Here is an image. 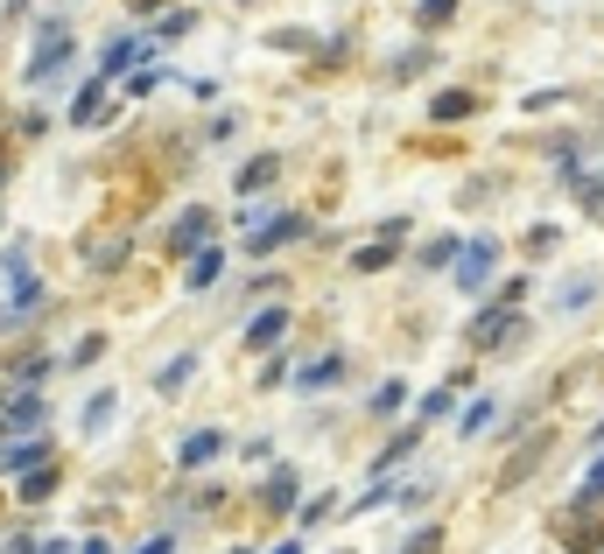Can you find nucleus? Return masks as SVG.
Here are the masks:
<instances>
[{"label": "nucleus", "mask_w": 604, "mask_h": 554, "mask_svg": "<svg viewBox=\"0 0 604 554\" xmlns=\"http://www.w3.org/2000/svg\"><path fill=\"white\" fill-rule=\"evenodd\" d=\"M394 253H401V246H394V239H380V246H365V253H359V274H380V267H394Z\"/></svg>", "instance_id": "nucleus-18"}, {"label": "nucleus", "mask_w": 604, "mask_h": 554, "mask_svg": "<svg viewBox=\"0 0 604 554\" xmlns=\"http://www.w3.org/2000/svg\"><path fill=\"white\" fill-rule=\"evenodd\" d=\"M106 422H113V394H99V400H92V414H85V436H99Z\"/></svg>", "instance_id": "nucleus-24"}, {"label": "nucleus", "mask_w": 604, "mask_h": 554, "mask_svg": "<svg viewBox=\"0 0 604 554\" xmlns=\"http://www.w3.org/2000/svg\"><path fill=\"white\" fill-rule=\"evenodd\" d=\"M0 463H8V471H36V463H50V449H42V442H14Z\"/></svg>", "instance_id": "nucleus-16"}, {"label": "nucleus", "mask_w": 604, "mask_h": 554, "mask_svg": "<svg viewBox=\"0 0 604 554\" xmlns=\"http://www.w3.org/2000/svg\"><path fill=\"white\" fill-rule=\"evenodd\" d=\"M471 113V92H436V106H429V119H464Z\"/></svg>", "instance_id": "nucleus-19"}, {"label": "nucleus", "mask_w": 604, "mask_h": 554, "mask_svg": "<svg viewBox=\"0 0 604 554\" xmlns=\"http://www.w3.org/2000/svg\"><path fill=\"white\" fill-rule=\"evenodd\" d=\"M331 379H345V351H323V358H309V365L296 372L303 394H317V386H331Z\"/></svg>", "instance_id": "nucleus-8"}, {"label": "nucleus", "mask_w": 604, "mask_h": 554, "mask_svg": "<svg viewBox=\"0 0 604 554\" xmlns=\"http://www.w3.org/2000/svg\"><path fill=\"white\" fill-rule=\"evenodd\" d=\"M14 477H22V471H14ZM50 491H56V471H50V463H36V471L22 477V499H50Z\"/></svg>", "instance_id": "nucleus-17"}, {"label": "nucleus", "mask_w": 604, "mask_h": 554, "mask_svg": "<svg viewBox=\"0 0 604 554\" xmlns=\"http://www.w3.org/2000/svg\"><path fill=\"white\" fill-rule=\"evenodd\" d=\"M492 428V400H471L464 414H457V436H485Z\"/></svg>", "instance_id": "nucleus-15"}, {"label": "nucleus", "mask_w": 604, "mask_h": 554, "mask_svg": "<svg viewBox=\"0 0 604 554\" xmlns=\"http://www.w3.org/2000/svg\"><path fill=\"white\" fill-rule=\"evenodd\" d=\"M274 554H303V547H296V541H282V547H274Z\"/></svg>", "instance_id": "nucleus-32"}, {"label": "nucleus", "mask_w": 604, "mask_h": 554, "mask_svg": "<svg viewBox=\"0 0 604 554\" xmlns=\"http://www.w3.org/2000/svg\"><path fill=\"white\" fill-rule=\"evenodd\" d=\"M169 547H176L169 533H155V541H149V547H134V554H169Z\"/></svg>", "instance_id": "nucleus-28"}, {"label": "nucleus", "mask_w": 604, "mask_h": 554, "mask_svg": "<svg viewBox=\"0 0 604 554\" xmlns=\"http://www.w3.org/2000/svg\"><path fill=\"white\" fill-rule=\"evenodd\" d=\"M288 499H296V471H274V477H268V505H274V513H282Z\"/></svg>", "instance_id": "nucleus-20"}, {"label": "nucleus", "mask_w": 604, "mask_h": 554, "mask_svg": "<svg viewBox=\"0 0 604 554\" xmlns=\"http://www.w3.org/2000/svg\"><path fill=\"white\" fill-rule=\"evenodd\" d=\"M8 554H36V547H28V533H22V541H14V547H8Z\"/></svg>", "instance_id": "nucleus-29"}, {"label": "nucleus", "mask_w": 604, "mask_h": 554, "mask_svg": "<svg viewBox=\"0 0 604 554\" xmlns=\"http://www.w3.org/2000/svg\"><path fill=\"white\" fill-rule=\"evenodd\" d=\"M597 499H604V456L591 463V477L577 485V505H597Z\"/></svg>", "instance_id": "nucleus-21"}, {"label": "nucleus", "mask_w": 604, "mask_h": 554, "mask_svg": "<svg viewBox=\"0 0 604 554\" xmlns=\"http://www.w3.org/2000/svg\"><path fill=\"white\" fill-rule=\"evenodd\" d=\"M218 449H226V436H218V428H197V436L183 442V463H190V471H197V463H211Z\"/></svg>", "instance_id": "nucleus-14"}, {"label": "nucleus", "mask_w": 604, "mask_h": 554, "mask_svg": "<svg viewBox=\"0 0 604 554\" xmlns=\"http://www.w3.org/2000/svg\"><path fill=\"white\" fill-rule=\"evenodd\" d=\"M42 554H70V547H64V541H50V547H42Z\"/></svg>", "instance_id": "nucleus-31"}, {"label": "nucleus", "mask_w": 604, "mask_h": 554, "mask_svg": "<svg viewBox=\"0 0 604 554\" xmlns=\"http://www.w3.org/2000/svg\"><path fill=\"white\" fill-rule=\"evenodd\" d=\"M218 267H226V253H218L211 239H204V246L190 253V288H211V281H218Z\"/></svg>", "instance_id": "nucleus-12"}, {"label": "nucleus", "mask_w": 604, "mask_h": 554, "mask_svg": "<svg viewBox=\"0 0 604 554\" xmlns=\"http://www.w3.org/2000/svg\"><path fill=\"white\" fill-rule=\"evenodd\" d=\"M232 554H246V547H232Z\"/></svg>", "instance_id": "nucleus-33"}, {"label": "nucleus", "mask_w": 604, "mask_h": 554, "mask_svg": "<svg viewBox=\"0 0 604 554\" xmlns=\"http://www.w3.org/2000/svg\"><path fill=\"white\" fill-rule=\"evenodd\" d=\"M282 337H288V309H268V317L246 323V351H268V344H282Z\"/></svg>", "instance_id": "nucleus-9"}, {"label": "nucleus", "mask_w": 604, "mask_h": 554, "mask_svg": "<svg viewBox=\"0 0 604 554\" xmlns=\"http://www.w3.org/2000/svg\"><path fill=\"white\" fill-rule=\"evenodd\" d=\"M436 547H444V533H436V527H422V533H415V541H408L401 554H436Z\"/></svg>", "instance_id": "nucleus-27"}, {"label": "nucleus", "mask_w": 604, "mask_h": 554, "mask_svg": "<svg viewBox=\"0 0 604 554\" xmlns=\"http://www.w3.org/2000/svg\"><path fill=\"white\" fill-rule=\"evenodd\" d=\"M274 176H282V155H254V162L240 169V197H260Z\"/></svg>", "instance_id": "nucleus-11"}, {"label": "nucleus", "mask_w": 604, "mask_h": 554, "mask_svg": "<svg viewBox=\"0 0 604 554\" xmlns=\"http://www.w3.org/2000/svg\"><path fill=\"white\" fill-rule=\"evenodd\" d=\"M183 379H190V358H169V365H162V394H176Z\"/></svg>", "instance_id": "nucleus-26"}, {"label": "nucleus", "mask_w": 604, "mask_h": 554, "mask_svg": "<svg viewBox=\"0 0 604 554\" xmlns=\"http://www.w3.org/2000/svg\"><path fill=\"white\" fill-rule=\"evenodd\" d=\"M36 309H42V281H36V274H22V281H14V295H8V309H0V317H8V323H22V317H36Z\"/></svg>", "instance_id": "nucleus-10"}, {"label": "nucleus", "mask_w": 604, "mask_h": 554, "mask_svg": "<svg viewBox=\"0 0 604 554\" xmlns=\"http://www.w3.org/2000/svg\"><path fill=\"white\" fill-rule=\"evenodd\" d=\"M85 554H106V541H85Z\"/></svg>", "instance_id": "nucleus-30"}, {"label": "nucleus", "mask_w": 604, "mask_h": 554, "mask_svg": "<svg viewBox=\"0 0 604 554\" xmlns=\"http://www.w3.org/2000/svg\"><path fill=\"white\" fill-rule=\"evenodd\" d=\"M591 295H597V281H591V274H577V281H569V288H563V309H583V302H591Z\"/></svg>", "instance_id": "nucleus-22"}, {"label": "nucleus", "mask_w": 604, "mask_h": 554, "mask_svg": "<svg viewBox=\"0 0 604 554\" xmlns=\"http://www.w3.org/2000/svg\"><path fill=\"white\" fill-rule=\"evenodd\" d=\"M99 113H106V78L92 70V78L78 85V99H70V119H78V127H99Z\"/></svg>", "instance_id": "nucleus-7"}, {"label": "nucleus", "mask_w": 604, "mask_h": 554, "mask_svg": "<svg viewBox=\"0 0 604 554\" xmlns=\"http://www.w3.org/2000/svg\"><path fill=\"white\" fill-rule=\"evenodd\" d=\"M296 232H309V224H303V211H274V218L246 224V253H274V246H288Z\"/></svg>", "instance_id": "nucleus-4"}, {"label": "nucleus", "mask_w": 604, "mask_h": 554, "mask_svg": "<svg viewBox=\"0 0 604 554\" xmlns=\"http://www.w3.org/2000/svg\"><path fill=\"white\" fill-rule=\"evenodd\" d=\"M521 337H527V323H521V309H513V302H492V309L471 317V344H478V351H492V344H521Z\"/></svg>", "instance_id": "nucleus-2"}, {"label": "nucleus", "mask_w": 604, "mask_h": 554, "mask_svg": "<svg viewBox=\"0 0 604 554\" xmlns=\"http://www.w3.org/2000/svg\"><path fill=\"white\" fill-rule=\"evenodd\" d=\"M42 422V400L36 394H14L8 408H0V428H36Z\"/></svg>", "instance_id": "nucleus-13"}, {"label": "nucleus", "mask_w": 604, "mask_h": 554, "mask_svg": "<svg viewBox=\"0 0 604 554\" xmlns=\"http://www.w3.org/2000/svg\"><path fill=\"white\" fill-rule=\"evenodd\" d=\"M64 56H70V22H56V14H50V22L36 28V56L22 64V78H28V85L56 78V70H64Z\"/></svg>", "instance_id": "nucleus-1"}, {"label": "nucleus", "mask_w": 604, "mask_h": 554, "mask_svg": "<svg viewBox=\"0 0 604 554\" xmlns=\"http://www.w3.org/2000/svg\"><path fill=\"white\" fill-rule=\"evenodd\" d=\"M149 50H155V36H113V50H106V70H99V78H120V70H141V64H149Z\"/></svg>", "instance_id": "nucleus-5"}, {"label": "nucleus", "mask_w": 604, "mask_h": 554, "mask_svg": "<svg viewBox=\"0 0 604 554\" xmlns=\"http://www.w3.org/2000/svg\"><path fill=\"white\" fill-rule=\"evenodd\" d=\"M450 267H457V288L478 295L485 281H492V267H499V239H471V246H457Z\"/></svg>", "instance_id": "nucleus-3"}, {"label": "nucleus", "mask_w": 604, "mask_h": 554, "mask_svg": "<svg viewBox=\"0 0 604 554\" xmlns=\"http://www.w3.org/2000/svg\"><path fill=\"white\" fill-rule=\"evenodd\" d=\"M204 239H211V211H204V204H190V211L169 224V246H176V253H197Z\"/></svg>", "instance_id": "nucleus-6"}, {"label": "nucleus", "mask_w": 604, "mask_h": 554, "mask_svg": "<svg viewBox=\"0 0 604 554\" xmlns=\"http://www.w3.org/2000/svg\"><path fill=\"white\" fill-rule=\"evenodd\" d=\"M401 400H408V386H401V379H387V386H380V394H373V414H394V408H401Z\"/></svg>", "instance_id": "nucleus-23"}, {"label": "nucleus", "mask_w": 604, "mask_h": 554, "mask_svg": "<svg viewBox=\"0 0 604 554\" xmlns=\"http://www.w3.org/2000/svg\"><path fill=\"white\" fill-rule=\"evenodd\" d=\"M457 14V0H422V28H444Z\"/></svg>", "instance_id": "nucleus-25"}]
</instances>
